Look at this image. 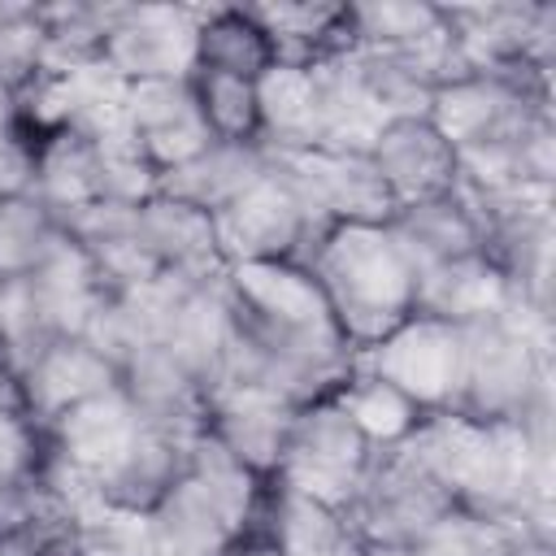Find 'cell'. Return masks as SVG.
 Segmentation results:
<instances>
[{
    "label": "cell",
    "mask_w": 556,
    "mask_h": 556,
    "mask_svg": "<svg viewBox=\"0 0 556 556\" xmlns=\"http://www.w3.org/2000/svg\"><path fill=\"white\" fill-rule=\"evenodd\" d=\"M304 269L326 291V304L352 352L382 339L413 313L417 269L391 226H330Z\"/></svg>",
    "instance_id": "cell-1"
},
{
    "label": "cell",
    "mask_w": 556,
    "mask_h": 556,
    "mask_svg": "<svg viewBox=\"0 0 556 556\" xmlns=\"http://www.w3.org/2000/svg\"><path fill=\"white\" fill-rule=\"evenodd\" d=\"M473 421H552V321L508 308L465 326L456 408Z\"/></svg>",
    "instance_id": "cell-2"
},
{
    "label": "cell",
    "mask_w": 556,
    "mask_h": 556,
    "mask_svg": "<svg viewBox=\"0 0 556 556\" xmlns=\"http://www.w3.org/2000/svg\"><path fill=\"white\" fill-rule=\"evenodd\" d=\"M330 226L313 213V204L300 195L291 174L274 161L269 169L217 213V239L226 265H248V261H295L304 265L317 248V239Z\"/></svg>",
    "instance_id": "cell-3"
},
{
    "label": "cell",
    "mask_w": 556,
    "mask_h": 556,
    "mask_svg": "<svg viewBox=\"0 0 556 556\" xmlns=\"http://www.w3.org/2000/svg\"><path fill=\"white\" fill-rule=\"evenodd\" d=\"M356 369L400 387L421 413H447L456 408L465 382V326L408 313L356 352Z\"/></svg>",
    "instance_id": "cell-4"
},
{
    "label": "cell",
    "mask_w": 556,
    "mask_h": 556,
    "mask_svg": "<svg viewBox=\"0 0 556 556\" xmlns=\"http://www.w3.org/2000/svg\"><path fill=\"white\" fill-rule=\"evenodd\" d=\"M374 452L378 447L365 443V434L348 421V413L334 404V395H326V400L300 404L282 465L269 482L291 486L300 495H313V500L348 513L369 473Z\"/></svg>",
    "instance_id": "cell-5"
},
{
    "label": "cell",
    "mask_w": 556,
    "mask_h": 556,
    "mask_svg": "<svg viewBox=\"0 0 556 556\" xmlns=\"http://www.w3.org/2000/svg\"><path fill=\"white\" fill-rule=\"evenodd\" d=\"M452 508H460L452 500V491L434 478V469L413 452V443H395V447H378L369 460V473L348 508V521L356 526V534L365 543H413L417 534H426L439 517H447Z\"/></svg>",
    "instance_id": "cell-6"
},
{
    "label": "cell",
    "mask_w": 556,
    "mask_h": 556,
    "mask_svg": "<svg viewBox=\"0 0 556 556\" xmlns=\"http://www.w3.org/2000/svg\"><path fill=\"white\" fill-rule=\"evenodd\" d=\"M204 4H122L104 39V70L122 83L191 78Z\"/></svg>",
    "instance_id": "cell-7"
},
{
    "label": "cell",
    "mask_w": 556,
    "mask_h": 556,
    "mask_svg": "<svg viewBox=\"0 0 556 556\" xmlns=\"http://www.w3.org/2000/svg\"><path fill=\"white\" fill-rule=\"evenodd\" d=\"M274 161L291 174V182L326 226H382L395 213V200L365 148L274 152Z\"/></svg>",
    "instance_id": "cell-8"
},
{
    "label": "cell",
    "mask_w": 556,
    "mask_h": 556,
    "mask_svg": "<svg viewBox=\"0 0 556 556\" xmlns=\"http://www.w3.org/2000/svg\"><path fill=\"white\" fill-rule=\"evenodd\" d=\"M122 126L156 165V174L191 161L213 143L191 78H148L122 87Z\"/></svg>",
    "instance_id": "cell-9"
},
{
    "label": "cell",
    "mask_w": 556,
    "mask_h": 556,
    "mask_svg": "<svg viewBox=\"0 0 556 556\" xmlns=\"http://www.w3.org/2000/svg\"><path fill=\"white\" fill-rule=\"evenodd\" d=\"M295 413H300V404H291L287 395H274L265 387H217L204 408V430L235 460H243L261 482H269L282 465Z\"/></svg>",
    "instance_id": "cell-10"
},
{
    "label": "cell",
    "mask_w": 556,
    "mask_h": 556,
    "mask_svg": "<svg viewBox=\"0 0 556 556\" xmlns=\"http://www.w3.org/2000/svg\"><path fill=\"white\" fill-rule=\"evenodd\" d=\"M117 387L148 430H161L169 439H191L195 430H204L208 387L165 343L139 348L117 369Z\"/></svg>",
    "instance_id": "cell-11"
},
{
    "label": "cell",
    "mask_w": 556,
    "mask_h": 556,
    "mask_svg": "<svg viewBox=\"0 0 556 556\" xmlns=\"http://www.w3.org/2000/svg\"><path fill=\"white\" fill-rule=\"evenodd\" d=\"M113 387H117V365H109L87 339L61 334L17 378V404L30 421L48 426L65 408H74L100 391H113Z\"/></svg>",
    "instance_id": "cell-12"
},
{
    "label": "cell",
    "mask_w": 556,
    "mask_h": 556,
    "mask_svg": "<svg viewBox=\"0 0 556 556\" xmlns=\"http://www.w3.org/2000/svg\"><path fill=\"white\" fill-rule=\"evenodd\" d=\"M369 161L395 204H413L456 187V152L430 117H395L369 139Z\"/></svg>",
    "instance_id": "cell-13"
},
{
    "label": "cell",
    "mask_w": 556,
    "mask_h": 556,
    "mask_svg": "<svg viewBox=\"0 0 556 556\" xmlns=\"http://www.w3.org/2000/svg\"><path fill=\"white\" fill-rule=\"evenodd\" d=\"M143 530L152 556H226L243 539V530L226 517V508L187 469L143 513Z\"/></svg>",
    "instance_id": "cell-14"
},
{
    "label": "cell",
    "mask_w": 556,
    "mask_h": 556,
    "mask_svg": "<svg viewBox=\"0 0 556 556\" xmlns=\"http://www.w3.org/2000/svg\"><path fill=\"white\" fill-rule=\"evenodd\" d=\"M139 430H143V421L130 408V400L122 395V387L100 391V395L65 408L56 421L43 426L48 447L61 460H70L74 469L91 473V482H96V473H104L139 439Z\"/></svg>",
    "instance_id": "cell-15"
},
{
    "label": "cell",
    "mask_w": 556,
    "mask_h": 556,
    "mask_svg": "<svg viewBox=\"0 0 556 556\" xmlns=\"http://www.w3.org/2000/svg\"><path fill=\"white\" fill-rule=\"evenodd\" d=\"M508 308H513V287L486 261V252H469V256L417 269L413 313H421V317L469 326V321H482V317H500Z\"/></svg>",
    "instance_id": "cell-16"
},
{
    "label": "cell",
    "mask_w": 556,
    "mask_h": 556,
    "mask_svg": "<svg viewBox=\"0 0 556 556\" xmlns=\"http://www.w3.org/2000/svg\"><path fill=\"white\" fill-rule=\"evenodd\" d=\"M256 100H261V143L269 152L326 148L317 65H269L256 78Z\"/></svg>",
    "instance_id": "cell-17"
},
{
    "label": "cell",
    "mask_w": 556,
    "mask_h": 556,
    "mask_svg": "<svg viewBox=\"0 0 556 556\" xmlns=\"http://www.w3.org/2000/svg\"><path fill=\"white\" fill-rule=\"evenodd\" d=\"M30 195L65 222L70 213L100 200V148L83 130H43L30 135Z\"/></svg>",
    "instance_id": "cell-18"
},
{
    "label": "cell",
    "mask_w": 556,
    "mask_h": 556,
    "mask_svg": "<svg viewBox=\"0 0 556 556\" xmlns=\"http://www.w3.org/2000/svg\"><path fill=\"white\" fill-rule=\"evenodd\" d=\"M265 169H269V148H265V143H226V139H213V143H204L191 161L165 169V174L156 178V191L217 217V213H222L226 204H235Z\"/></svg>",
    "instance_id": "cell-19"
},
{
    "label": "cell",
    "mask_w": 556,
    "mask_h": 556,
    "mask_svg": "<svg viewBox=\"0 0 556 556\" xmlns=\"http://www.w3.org/2000/svg\"><path fill=\"white\" fill-rule=\"evenodd\" d=\"M139 239L156 256L161 269L191 274V278H217L226 274L222 239H217V217L204 208H191L169 195H152L139 204Z\"/></svg>",
    "instance_id": "cell-20"
},
{
    "label": "cell",
    "mask_w": 556,
    "mask_h": 556,
    "mask_svg": "<svg viewBox=\"0 0 556 556\" xmlns=\"http://www.w3.org/2000/svg\"><path fill=\"white\" fill-rule=\"evenodd\" d=\"M387 226L404 243L413 269L482 252V226H478V213L460 187L413 200V204H395Z\"/></svg>",
    "instance_id": "cell-21"
},
{
    "label": "cell",
    "mask_w": 556,
    "mask_h": 556,
    "mask_svg": "<svg viewBox=\"0 0 556 556\" xmlns=\"http://www.w3.org/2000/svg\"><path fill=\"white\" fill-rule=\"evenodd\" d=\"M248 9L269 35L274 65H321L356 48L348 4L278 0V4H248Z\"/></svg>",
    "instance_id": "cell-22"
},
{
    "label": "cell",
    "mask_w": 556,
    "mask_h": 556,
    "mask_svg": "<svg viewBox=\"0 0 556 556\" xmlns=\"http://www.w3.org/2000/svg\"><path fill=\"white\" fill-rule=\"evenodd\" d=\"M226 287L235 304L269 317V321H291V326H339L326 291L317 278L295 265V261H248V265H226Z\"/></svg>",
    "instance_id": "cell-23"
},
{
    "label": "cell",
    "mask_w": 556,
    "mask_h": 556,
    "mask_svg": "<svg viewBox=\"0 0 556 556\" xmlns=\"http://www.w3.org/2000/svg\"><path fill=\"white\" fill-rule=\"evenodd\" d=\"M182 452H187V439H169V434L143 426L139 439L104 473H96V500H100V508L143 517L178 482Z\"/></svg>",
    "instance_id": "cell-24"
},
{
    "label": "cell",
    "mask_w": 556,
    "mask_h": 556,
    "mask_svg": "<svg viewBox=\"0 0 556 556\" xmlns=\"http://www.w3.org/2000/svg\"><path fill=\"white\" fill-rule=\"evenodd\" d=\"M274 65V48L265 26L252 17V9L230 4H204L200 30H195V70H217L235 78H261Z\"/></svg>",
    "instance_id": "cell-25"
},
{
    "label": "cell",
    "mask_w": 556,
    "mask_h": 556,
    "mask_svg": "<svg viewBox=\"0 0 556 556\" xmlns=\"http://www.w3.org/2000/svg\"><path fill=\"white\" fill-rule=\"evenodd\" d=\"M26 278L35 282V291H39V300L48 304V313H52V321H56L61 334H78L83 321H87V313H91L96 300L104 295V287H100V278H96V269H91V261H87V252H83L70 235H61V239L52 243V252H48Z\"/></svg>",
    "instance_id": "cell-26"
},
{
    "label": "cell",
    "mask_w": 556,
    "mask_h": 556,
    "mask_svg": "<svg viewBox=\"0 0 556 556\" xmlns=\"http://www.w3.org/2000/svg\"><path fill=\"white\" fill-rule=\"evenodd\" d=\"M521 543L530 539H521L513 526L478 517L469 508H452L413 543H365V556H517Z\"/></svg>",
    "instance_id": "cell-27"
},
{
    "label": "cell",
    "mask_w": 556,
    "mask_h": 556,
    "mask_svg": "<svg viewBox=\"0 0 556 556\" xmlns=\"http://www.w3.org/2000/svg\"><path fill=\"white\" fill-rule=\"evenodd\" d=\"M334 404L348 413V421L365 434L369 447H395V443H404L421 426V417H426L400 387H391V382H382V378H374V374H365L356 365L339 382Z\"/></svg>",
    "instance_id": "cell-28"
},
{
    "label": "cell",
    "mask_w": 556,
    "mask_h": 556,
    "mask_svg": "<svg viewBox=\"0 0 556 556\" xmlns=\"http://www.w3.org/2000/svg\"><path fill=\"white\" fill-rule=\"evenodd\" d=\"M35 9L43 22V35H48V70H43V78H48V74H65V70L100 61L122 4L61 0V4H35Z\"/></svg>",
    "instance_id": "cell-29"
},
{
    "label": "cell",
    "mask_w": 556,
    "mask_h": 556,
    "mask_svg": "<svg viewBox=\"0 0 556 556\" xmlns=\"http://www.w3.org/2000/svg\"><path fill=\"white\" fill-rule=\"evenodd\" d=\"M182 469L226 508V517L248 534L256 526V513H261V495H265V482L243 465L235 460L208 430H195L187 439V452H182Z\"/></svg>",
    "instance_id": "cell-30"
},
{
    "label": "cell",
    "mask_w": 556,
    "mask_h": 556,
    "mask_svg": "<svg viewBox=\"0 0 556 556\" xmlns=\"http://www.w3.org/2000/svg\"><path fill=\"white\" fill-rule=\"evenodd\" d=\"M352 74L361 78L365 96L374 100V109L382 113V122L395 117H426L434 87L426 83V74L417 70V61L408 52H391V48H352L348 52Z\"/></svg>",
    "instance_id": "cell-31"
},
{
    "label": "cell",
    "mask_w": 556,
    "mask_h": 556,
    "mask_svg": "<svg viewBox=\"0 0 556 556\" xmlns=\"http://www.w3.org/2000/svg\"><path fill=\"white\" fill-rule=\"evenodd\" d=\"M61 339L48 304L39 300L30 278H9L0 282V369L17 382L26 374V365L52 343Z\"/></svg>",
    "instance_id": "cell-32"
},
{
    "label": "cell",
    "mask_w": 556,
    "mask_h": 556,
    "mask_svg": "<svg viewBox=\"0 0 556 556\" xmlns=\"http://www.w3.org/2000/svg\"><path fill=\"white\" fill-rule=\"evenodd\" d=\"M356 48H391L408 52L443 30V4L426 0H374V4H348Z\"/></svg>",
    "instance_id": "cell-33"
},
{
    "label": "cell",
    "mask_w": 556,
    "mask_h": 556,
    "mask_svg": "<svg viewBox=\"0 0 556 556\" xmlns=\"http://www.w3.org/2000/svg\"><path fill=\"white\" fill-rule=\"evenodd\" d=\"M204 126L213 139L226 143H261V100H256V78H235L217 70H195L191 74Z\"/></svg>",
    "instance_id": "cell-34"
},
{
    "label": "cell",
    "mask_w": 556,
    "mask_h": 556,
    "mask_svg": "<svg viewBox=\"0 0 556 556\" xmlns=\"http://www.w3.org/2000/svg\"><path fill=\"white\" fill-rule=\"evenodd\" d=\"M48 70V35L35 4L0 0V91L22 96Z\"/></svg>",
    "instance_id": "cell-35"
},
{
    "label": "cell",
    "mask_w": 556,
    "mask_h": 556,
    "mask_svg": "<svg viewBox=\"0 0 556 556\" xmlns=\"http://www.w3.org/2000/svg\"><path fill=\"white\" fill-rule=\"evenodd\" d=\"M65 235V226L26 191L13 204L0 208V282L9 278H26L48 252L52 243Z\"/></svg>",
    "instance_id": "cell-36"
},
{
    "label": "cell",
    "mask_w": 556,
    "mask_h": 556,
    "mask_svg": "<svg viewBox=\"0 0 556 556\" xmlns=\"http://www.w3.org/2000/svg\"><path fill=\"white\" fill-rule=\"evenodd\" d=\"M43 456H48L43 426L30 421L22 404H4L0 408V504L39 482Z\"/></svg>",
    "instance_id": "cell-37"
},
{
    "label": "cell",
    "mask_w": 556,
    "mask_h": 556,
    "mask_svg": "<svg viewBox=\"0 0 556 556\" xmlns=\"http://www.w3.org/2000/svg\"><path fill=\"white\" fill-rule=\"evenodd\" d=\"M70 556H152V543H148L143 517L96 508V513L78 517Z\"/></svg>",
    "instance_id": "cell-38"
},
{
    "label": "cell",
    "mask_w": 556,
    "mask_h": 556,
    "mask_svg": "<svg viewBox=\"0 0 556 556\" xmlns=\"http://www.w3.org/2000/svg\"><path fill=\"white\" fill-rule=\"evenodd\" d=\"M30 191V135L0 143V208Z\"/></svg>",
    "instance_id": "cell-39"
},
{
    "label": "cell",
    "mask_w": 556,
    "mask_h": 556,
    "mask_svg": "<svg viewBox=\"0 0 556 556\" xmlns=\"http://www.w3.org/2000/svg\"><path fill=\"white\" fill-rule=\"evenodd\" d=\"M17 135H26L22 130V113H17V96L0 91V143L4 139H17Z\"/></svg>",
    "instance_id": "cell-40"
},
{
    "label": "cell",
    "mask_w": 556,
    "mask_h": 556,
    "mask_svg": "<svg viewBox=\"0 0 556 556\" xmlns=\"http://www.w3.org/2000/svg\"><path fill=\"white\" fill-rule=\"evenodd\" d=\"M226 556H278V552H274V547H269V543H265L256 530H248V534H243V539H239V543H235Z\"/></svg>",
    "instance_id": "cell-41"
},
{
    "label": "cell",
    "mask_w": 556,
    "mask_h": 556,
    "mask_svg": "<svg viewBox=\"0 0 556 556\" xmlns=\"http://www.w3.org/2000/svg\"><path fill=\"white\" fill-rule=\"evenodd\" d=\"M517 556H552V543H521Z\"/></svg>",
    "instance_id": "cell-42"
}]
</instances>
